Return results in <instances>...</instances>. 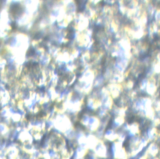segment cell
I'll return each instance as SVG.
<instances>
[{"instance_id": "1", "label": "cell", "mask_w": 160, "mask_h": 159, "mask_svg": "<svg viewBox=\"0 0 160 159\" xmlns=\"http://www.w3.org/2000/svg\"><path fill=\"white\" fill-rule=\"evenodd\" d=\"M77 3H78V10L80 12H82L84 8V6L87 1H77Z\"/></svg>"}]
</instances>
